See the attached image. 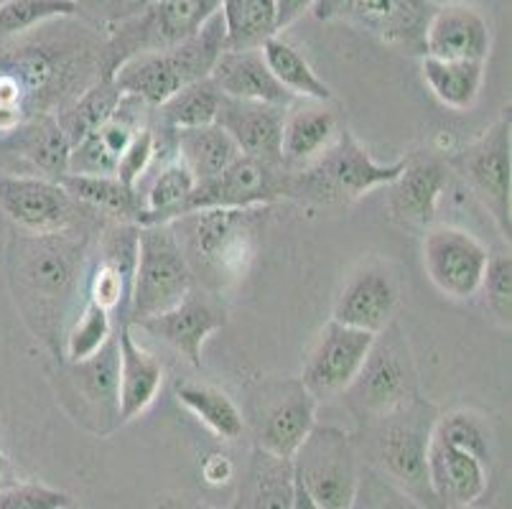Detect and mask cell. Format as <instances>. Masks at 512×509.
Wrapping results in <instances>:
<instances>
[{
	"instance_id": "9a60e30c",
	"label": "cell",
	"mask_w": 512,
	"mask_h": 509,
	"mask_svg": "<svg viewBox=\"0 0 512 509\" xmlns=\"http://www.w3.org/2000/svg\"><path fill=\"white\" fill-rule=\"evenodd\" d=\"M0 214L29 235H57L74 224V199L59 181L0 171Z\"/></svg>"
},
{
	"instance_id": "5b68a950",
	"label": "cell",
	"mask_w": 512,
	"mask_h": 509,
	"mask_svg": "<svg viewBox=\"0 0 512 509\" xmlns=\"http://www.w3.org/2000/svg\"><path fill=\"white\" fill-rule=\"evenodd\" d=\"M403 166L406 158L395 163L375 161L352 130L342 125L337 140L314 163L288 174L286 196L314 204H349L367 191L393 184Z\"/></svg>"
},
{
	"instance_id": "d590c367",
	"label": "cell",
	"mask_w": 512,
	"mask_h": 509,
	"mask_svg": "<svg viewBox=\"0 0 512 509\" xmlns=\"http://www.w3.org/2000/svg\"><path fill=\"white\" fill-rule=\"evenodd\" d=\"M176 400L222 441H237L245 433V415L235 400L217 387L186 382L176 387Z\"/></svg>"
},
{
	"instance_id": "d6a6232c",
	"label": "cell",
	"mask_w": 512,
	"mask_h": 509,
	"mask_svg": "<svg viewBox=\"0 0 512 509\" xmlns=\"http://www.w3.org/2000/svg\"><path fill=\"white\" fill-rule=\"evenodd\" d=\"M57 181L64 186V191L72 196L74 202L87 204V207L110 214V217L133 219L136 222L143 212L141 194L125 186L123 181H118V176L64 174Z\"/></svg>"
},
{
	"instance_id": "cb8c5ba5",
	"label": "cell",
	"mask_w": 512,
	"mask_h": 509,
	"mask_svg": "<svg viewBox=\"0 0 512 509\" xmlns=\"http://www.w3.org/2000/svg\"><path fill=\"white\" fill-rule=\"evenodd\" d=\"M286 107L263 105V102L230 100L222 95L220 112L214 123L220 125L240 148L242 156L260 158V161L276 163L281 161V130Z\"/></svg>"
},
{
	"instance_id": "ba28073f",
	"label": "cell",
	"mask_w": 512,
	"mask_h": 509,
	"mask_svg": "<svg viewBox=\"0 0 512 509\" xmlns=\"http://www.w3.org/2000/svg\"><path fill=\"white\" fill-rule=\"evenodd\" d=\"M197 288L192 268L181 255L169 224H146L138 227V252L133 286H130V316L146 321L164 314L184 301Z\"/></svg>"
},
{
	"instance_id": "9c48e42d",
	"label": "cell",
	"mask_w": 512,
	"mask_h": 509,
	"mask_svg": "<svg viewBox=\"0 0 512 509\" xmlns=\"http://www.w3.org/2000/svg\"><path fill=\"white\" fill-rule=\"evenodd\" d=\"M293 479L321 509H349L360 484L362 461L355 438L316 423L291 459Z\"/></svg>"
},
{
	"instance_id": "8fae6325",
	"label": "cell",
	"mask_w": 512,
	"mask_h": 509,
	"mask_svg": "<svg viewBox=\"0 0 512 509\" xmlns=\"http://www.w3.org/2000/svg\"><path fill=\"white\" fill-rule=\"evenodd\" d=\"M316 403L299 377H271L250 392L245 428L250 420L258 448L278 459H293L316 426Z\"/></svg>"
},
{
	"instance_id": "c3c4849f",
	"label": "cell",
	"mask_w": 512,
	"mask_h": 509,
	"mask_svg": "<svg viewBox=\"0 0 512 509\" xmlns=\"http://www.w3.org/2000/svg\"><path fill=\"white\" fill-rule=\"evenodd\" d=\"M202 476L212 487H222L235 476V464L227 454H209L202 464Z\"/></svg>"
},
{
	"instance_id": "5bb4252c",
	"label": "cell",
	"mask_w": 512,
	"mask_h": 509,
	"mask_svg": "<svg viewBox=\"0 0 512 509\" xmlns=\"http://www.w3.org/2000/svg\"><path fill=\"white\" fill-rule=\"evenodd\" d=\"M288 171L260 158L240 156L225 171L199 181L181 207L179 217L199 209H255L286 196ZM176 217V219H179Z\"/></svg>"
},
{
	"instance_id": "ee69618b",
	"label": "cell",
	"mask_w": 512,
	"mask_h": 509,
	"mask_svg": "<svg viewBox=\"0 0 512 509\" xmlns=\"http://www.w3.org/2000/svg\"><path fill=\"white\" fill-rule=\"evenodd\" d=\"M349 509H423L413 502L408 494L400 492L398 487L372 471L370 466L362 464L360 484H357L355 499Z\"/></svg>"
},
{
	"instance_id": "8d00e7d4",
	"label": "cell",
	"mask_w": 512,
	"mask_h": 509,
	"mask_svg": "<svg viewBox=\"0 0 512 509\" xmlns=\"http://www.w3.org/2000/svg\"><path fill=\"white\" fill-rule=\"evenodd\" d=\"M227 51L260 49L271 36L278 34L276 0H222Z\"/></svg>"
},
{
	"instance_id": "277c9868",
	"label": "cell",
	"mask_w": 512,
	"mask_h": 509,
	"mask_svg": "<svg viewBox=\"0 0 512 509\" xmlns=\"http://www.w3.org/2000/svg\"><path fill=\"white\" fill-rule=\"evenodd\" d=\"M495 441L472 410L439 413L428 443V479L441 509H469L490 487Z\"/></svg>"
},
{
	"instance_id": "e0dca14e",
	"label": "cell",
	"mask_w": 512,
	"mask_h": 509,
	"mask_svg": "<svg viewBox=\"0 0 512 509\" xmlns=\"http://www.w3.org/2000/svg\"><path fill=\"white\" fill-rule=\"evenodd\" d=\"M372 339H375V334L329 321L306 354L304 370L299 377L301 385L316 400L342 395L360 372L362 362L372 347Z\"/></svg>"
},
{
	"instance_id": "836d02e7",
	"label": "cell",
	"mask_w": 512,
	"mask_h": 509,
	"mask_svg": "<svg viewBox=\"0 0 512 509\" xmlns=\"http://www.w3.org/2000/svg\"><path fill=\"white\" fill-rule=\"evenodd\" d=\"M197 186V179L179 158H171L153 174L146 194H143V212L136 219L138 227L146 224H169L179 217L181 207Z\"/></svg>"
},
{
	"instance_id": "83f0119b",
	"label": "cell",
	"mask_w": 512,
	"mask_h": 509,
	"mask_svg": "<svg viewBox=\"0 0 512 509\" xmlns=\"http://www.w3.org/2000/svg\"><path fill=\"white\" fill-rule=\"evenodd\" d=\"M138 252V224H120L107 232L100 245V260L90 275V296L97 306L107 308L113 314L115 308L130 303V286H133V270H136Z\"/></svg>"
},
{
	"instance_id": "7bdbcfd3",
	"label": "cell",
	"mask_w": 512,
	"mask_h": 509,
	"mask_svg": "<svg viewBox=\"0 0 512 509\" xmlns=\"http://www.w3.org/2000/svg\"><path fill=\"white\" fill-rule=\"evenodd\" d=\"M484 296V303L492 311L497 321L505 329L512 324V258L510 252H500V255H490L487 268H484L482 283L479 291Z\"/></svg>"
},
{
	"instance_id": "74e56055",
	"label": "cell",
	"mask_w": 512,
	"mask_h": 509,
	"mask_svg": "<svg viewBox=\"0 0 512 509\" xmlns=\"http://www.w3.org/2000/svg\"><path fill=\"white\" fill-rule=\"evenodd\" d=\"M120 102V90L115 87L113 77L110 74H102L97 82H92L82 95L74 97L64 110H59L54 118H57L59 128L64 130V135L69 138V143H79L82 138L92 133V130L100 128L110 115L115 112Z\"/></svg>"
},
{
	"instance_id": "816d5d0a",
	"label": "cell",
	"mask_w": 512,
	"mask_h": 509,
	"mask_svg": "<svg viewBox=\"0 0 512 509\" xmlns=\"http://www.w3.org/2000/svg\"><path fill=\"white\" fill-rule=\"evenodd\" d=\"M6 469H8V459H6V454L0 451V479L6 476Z\"/></svg>"
},
{
	"instance_id": "f6af8a7d",
	"label": "cell",
	"mask_w": 512,
	"mask_h": 509,
	"mask_svg": "<svg viewBox=\"0 0 512 509\" xmlns=\"http://www.w3.org/2000/svg\"><path fill=\"white\" fill-rule=\"evenodd\" d=\"M153 161H156V130L146 125V128L138 130L136 138L130 140V146L123 151L118 166H115V176L125 186L138 191V186L143 184L146 174L151 171Z\"/></svg>"
},
{
	"instance_id": "f546056e",
	"label": "cell",
	"mask_w": 512,
	"mask_h": 509,
	"mask_svg": "<svg viewBox=\"0 0 512 509\" xmlns=\"http://www.w3.org/2000/svg\"><path fill=\"white\" fill-rule=\"evenodd\" d=\"M296 479L291 459H278L263 448L250 451L232 509H293Z\"/></svg>"
},
{
	"instance_id": "44dd1931",
	"label": "cell",
	"mask_w": 512,
	"mask_h": 509,
	"mask_svg": "<svg viewBox=\"0 0 512 509\" xmlns=\"http://www.w3.org/2000/svg\"><path fill=\"white\" fill-rule=\"evenodd\" d=\"M449 186V166L436 156L406 158V166L393 184H388V207L395 222L423 230L436 219L441 196Z\"/></svg>"
},
{
	"instance_id": "2e32d148",
	"label": "cell",
	"mask_w": 512,
	"mask_h": 509,
	"mask_svg": "<svg viewBox=\"0 0 512 509\" xmlns=\"http://www.w3.org/2000/svg\"><path fill=\"white\" fill-rule=\"evenodd\" d=\"M490 252L459 227H436L423 237V268L444 296L469 301L477 296Z\"/></svg>"
},
{
	"instance_id": "52a82bcc",
	"label": "cell",
	"mask_w": 512,
	"mask_h": 509,
	"mask_svg": "<svg viewBox=\"0 0 512 509\" xmlns=\"http://www.w3.org/2000/svg\"><path fill=\"white\" fill-rule=\"evenodd\" d=\"M82 273V245L69 235H31L13 250V278L18 280L21 298L39 308L41 319H59L64 301L72 298ZM26 308V311H31ZM62 324V319H59Z\"/></svg>"
},
{
	"instance_id": "7c38bea8",
	"label": "cell",
	"mask_w": 512,
	"mask_h": 509,
	"mask_svg": "<svg viewBox=\"0 0 512 509\" xmlns=\"http://www.w3.org/2000/svg\"><path fill=\"white\" fill-rule=\"evenodd\" d=\"M436 3L431 0H316V21L349 23L383 44L423 56V39Z\"/></svg>"
},
{
	"instance_id": "7a4b0ae2",
	"label": "cell",
	"mask_w": 512,
	"mask_h": 509,
	"mask_svg": "<svg viewBox=\"0 0 512 509\" xmlns=\"http://www.w3.org/2000/svg\"><path fill=\"white\" fill-rule=\"evenodd\" d=\"M263 209H199L169 222L199 288L220 296L248 275L263 235Z\"/></svg>"
},
{
	"instance_id": "e575fe53",
	"label": "cell",
	"mask_w": 512,
	"mask_h": 509,
	"mask_svg": "<svg viewBox=\"0 0 512 509\" xmlns=\"http://www.w3.org/2000/svg\"><path fill=\"white\" fill-rule=\"evenodd\" d=\"M421 72L428 90L451 110H469L477 102L484 82V62H451L423 56Z\"/></svg>"
},
{
	"instance_id": "f35d334b",
	"label": "cell",
	"mask_w": 512,
	"mask_h": 509,
	"mask_svg": "<svg viewBox=\"0 0 512 509\" xmlns=\"http://www.w3.org/2000/svg\"><path fill=\"white\" fill-rule=\"evenodd\" d=\"M222 92L214 87L212 79L186 84L176 95H171L158 110V123L171 130L202 128L212 125L220 112Z\"/></svg>"
},
{
	"instance_id": "6da1fadb",
	"label": "cell",
	"mask_w": 512,
	"mask_h": 509,
	"mask_svg": "<svg viewBox=\"0 0 512 509\" xmlns=\"http://www.w3.org/2000/svg\"><path fill=\"white\" fill-rule=\"evenodd\" d=\"M77 18V16H74ZM59 18L0 44V133L54 115L105 74V34Z\"/></svg>"
},
{
	"instance_id": "ac0fdd59",
	"label": "cell",
	"mask_w": 512,
	"mask_h": 509,
	"mask_svg": "<svg viewBox=\"0 0 512 509\" xmlns=\"http://www.w3.org/2000/svg\"><path fill=\"white\" fill-rule=\"evenodd\" d=\"M398 298V280L388 265L370 260L349 275L342 286L334 301L332 321L367 334H380L385 326L393 324Z\"/></svg>"
},
{
	"instance_id": "f907efd6",
	"label": "cell",
	"mask_w": 512,
	"mask_h": 509,
	"mask_svg": "<svg viewBox=\"0 0 512 509\" xmlns=\"http://www.w3.org/2000/svg\"><path fill=\"white\" fill-rule=\"evenodd\" d=\"M293 509H321V507H316V504L311 502L309 497H306L304 489H301L299 484H296V504H293Z\"/></svg>"
},
{
	"instance_id": "603a6c76",
	"label": "cell",
	"mask_w": 512,
	"mask_h": 509,
	"mask_svg": "<svg viewBox=\"0 0 512 509\" xmlns=\"http://www.w3.org/2000/svg\"><path fill=\"white\" fill-rule=\"evenodd\" d=\"M342 130L329 102L296 100L286 107L281 130V161L288 174L301 171L327 151Z\"/></svg>"
},
{
	"instance_id": "b9f144b4",
	"label": "cell",
	"mask_w": 512,
	"mask_h": 509,
	"mask_svg": "<svg viewBox=\"0 0 512 509\" xmlns=\"http://www.w3.org/2000/svg\"><path fill=\"white\" fill-rule=\"evenodd\" d=\"M79 382L92 400L113 403L118 408V339H110L90 359L79 362Z\"/></svg>"
},
{
	"instance_id": "d4e9b609",
	"label": "cell",
	"mask_w": 512,
	"mask_h": 509,
	"mask_svg": "<svg viewBox=\"0 0 512 509\" xmlns=\"http://www.w3.org/2000/svg\"><path fill=\"white\" fill-rule=\"evenodd\" d=\"M118 418L130 423L146 413L164 385V367L151 352L136 342V336L125 321L118 331Z\"/></svg>"
},
{
	"instance_id": "681fc988",
	"label": "cell",
	"mask_w": 512,
	"mask_h": 509,
	"mask_svg": "<svg viewBox=\"0 0 512 509\" xmlns=\"http://www.w3.org/2000/svg\"><path fill=\"white\" fill-rule=\"evenodd\" d=\"M316 0H276V26L278 31H286L288 26L299 21L306 11L314 8Z\"/></svg>"
},
{
	"instance_id": "30bf717a",
	"label": "cell",
	"mask_w": 512,
	"mask_h": 509,
	"mask_svg": "<svg viewBox=\"0 0 512 509\" xmlns=\"http://www.w3.org/2000/svg\"><path fill=\"white\" fill-rule=\"evenodd\" d=\"M222 0H148L138 16L105 34V74H113L128 56L164 51L197 31Z\"/></svg>"
},
{
	"instance_id": "ffe728a7",
	"label": "cell",
	"mask_w": 512,
	"mask_h": 509,
	"mask_svg": "<svg viewBox=\"0 0 512 509\" xmlns=\"http://www.w3.org/2000/svg\"><path fill=\"white\" fill-rule=\"evenodd\" d=\"M138 326L169 344L171 349H176L186 362H192L194 367H202L204 342L214 331H220L225 326V311L217 306L212 296H207L197 286L174 308H169L164 314L151 316L146 321H138Z\"/></svg>"
},
{
	"instance_id": "d6986e66",
	"label": "cell",
	"mask_w": 512,
	"mask_h": 509,
	"mask_svg": "<svg viewBox=\"0 0 512 509\" xmlns=\"http://www.w3.org/2000/svg\"><path fill=\"white\" fill-rule=\"evenodd\" d=\"M148 118H151V107L146 102L133 95H120L113 115L87 138L74 143L67 174L115 176L120 156L130 146V140L136 138L138 130L146 128Z\"/></svg>"
},
{
	"instance_id": "bcb514c9",
	"label": "cell",
	"mask_w": 512,
	"mask_h": 509,
	"mask_svg": "<svg viewBox=\"0 0 512 509\" xmlns=\"http://www.w3.org/2000/svg\"><path fill=\"white\" fill-rule=\"evenodd\" d=\"M72 497L62 489L36 482H18L0 487V509H69Z\"/></svg>"
},
{
	"instance_id": "8992f818",
	"label": "cell",
	"mask_w": 512,
	"mask_h": 509,
	"mask_svg": "<svg viewBox=\"0 0 512 509\" xmlns=\"http://www.w3.org/2000/svg\"><path fill=\"white\" fill-rule=\"evenodd\" d=\"M342 395L349 413L355 415L362 426L403 408L416 398L413 354L395 321L375 334L360 372Z\"/></svg>"
},
{
	"instance_id": "ab89813d",
	"label": "cell",
	"mask_w": 512,
	"mask_h": 509,
	"mask_svg": "<svg viewBox=\"0 0 512 509\" xmlns=\"http://www.w3.org/2000/svg\"><path fill=\"white\" fill-rule=\"evenodd\" d=\"M79 16L77 0H0V44L59 18Z\"/></svg>"
},
{
	"instance_id": "4316f807",
	"label": "cell",
	"mask_w": 512,
	"mask_h": 509,
	"mask_svg": "<svg viewBox=\"0 0 512 509\" xmlns=\"http://www.w3.org/2000/svg\"><path fill=\"white\" fill-rule=\"evenodd\" d=\"M110 77H113L120 95L138 97L151 110L164 105L171 95H176L181 87L189 84L174 46L164 51H146V54L128 56L123 64L115 67Z\"/></svg>"
},
{
	"instance_id": "484cf974",
	"label": "cell",
	"mask_w": 512,
	"mask_h": 509,
	"mask_svg": "<svg viewBox=\"0 0 512 509\" xmlns=\"http://www.w3.org/2000/svg\"><path fill=\"white\" fill-rule=\"evenodd\" d=\"M209 79L214 87L230 100L263 102V105L288 107L296 102V97L283 90L278 79L273 77L268 64H265L260 49L248 51H222L217 64H214Z\"/></svg>"
},
{
	"instance_id": "7dc6e473",
	"label": "cell",
	"mask_w": 512,
	"mask_h": 509,
	"mask_svg": "<svg viewBox=\"0 0 512 509\" xmlns=\"http://www.w3.org/2000/svg\"><path fill=\"white\" fill-rule=\"evenodd\" d=\"M77 6L92 26L107 34L110 28L138 16L148 6V0H77Z\"/></svg>"
},
{
	"instance_id": "1f68e13d",
	"label": "cell",
	"mask_w": 512,
	"mask_h": 509,
	"mask_svg": "<svg viewBox=\"0 0 512 509\" xmlns=\"http://www.w3.org/2000/svg\"><path fill=\"white\" fill-rule=\"evenodd\" d=\"M265 64L271 69L273 77L278 79L283 90L291 92L296 100H316V102H332L334 92L319 74L314 72L309 62L304 59L299 49H293L288 41L281 36H271L260 46Z\"/></svg>"
},
{
	"instance_id": "f1b7e54d",
	"label": "cell",
	"mask_w": 512,
	"mask_h": 509,
	"mask_svg": "<svg viewBox=\"0 0 512 509\" xmlns=\"http://www.w3.org/2000/svg\"><path fill=\"white\" fill-rule=\"evenodd\" d=\"M69 153H72V143L59 128L54 115H39L0 140V156L26 161L39 171L41 179L51 181L67 174Z\"/></svg>"
},
{
	"instance_id": "7402d4cb",
	"label": "cell",
	"mask_w": 512,
	"mask_h": 509,
	"mask_svg": "<svg viewBox=\"0 0 512 509\" xmlns=\"http://www.w3.org/2000/svg\"><path fill=\"white\" fill-rule=\"evenodd\" d=\"M490 49L492 28L477 8L467 3L436 6L423 39V56L451 62H487Z\"/></svg>"
},
{
	"instance_id": "60d3db41",
	"label": "cell",
	"mask_w": 512,
	"mask_h": 509,
	"mask_svg": "<svg viewBox=\"0 0 512 509\" xmlns=\"http://www.w3.org/2000/svg\"><path fill=\"white\" fill-rule=\"evenodd\" d=\"M113 339V324H110V311L97 306L95 301H87L82 306V314L74 321L64 342V354L72 364L85 362L92 354L100 352L107 342Z\"/></svg>"
},
{
	"instance_id": "4dcf8cb0",
	"label": "cell",
	"mask_w": 512,
	"mask_h": 509,
	"mask_svg": "<svg viewBox=\"0 0 512 509\" xmlns=\"http://www.w3.org/2000/svg\"><path fill=\"white\" fill-rule=\"evenodd\" d=\"M174 146L176 158L192 171L197 184L217 176L242 156L235 140L217 123L202 125V128L174 130Z\"/></svg>"
},
{
	"instance_id": "4fadbf2b",
	"label": "cell",
	"mask_w": 512,
	"mask_h": 509,
	"mask_svg": "<svg viewBox=\"0 0 512 509\" xmlns=\"http://www.w3.org/2000/svg\"><path fill=\"white\" fill-rule=\"evenodd\" d=\"M459 174L495 219L500 235H512V123L510 107L454 158Z\"/></svg>"
},
{
	"instance_id": "3957f363",
	"label": "cell",
	"mask_w": 512,
	"mask_h": 509,
	"mask_svg": "<svg viewBox=\"0 0 512 509\" xmlns=\"http://www.w3.org/2000/svg\"><path fill=\"white\" fill-rule=\"evenodd\" d=\"M436 418L439 410L416 395L403 408L365 423L355 441L357 454L367 459L365 466L423 509H441L428 479V443Z\"/></svg>"
}]
</instances>
